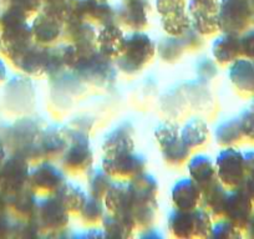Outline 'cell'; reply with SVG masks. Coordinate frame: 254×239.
Returning a JSON list of instances; mask_svg holds the SVG:
<instances>
[{
	"mask_svg": "<svg viewBox=\"0 0 254 239\" xmlns=\"http://www.w3.org/2000/svg\"><path fill=\"white\" fill-rule=\"evenodd\" d=\"M156 53V43L147 34L131 31L126 35L121 55L115 60L116 67L124 74H137L152 61Z\"/></svg>",
	"mask_w": 254,
	"mask_h": 239,
	"instance_id": "cell-1",
	"label": "cell"
},
{
	"mask_svg": "<svg viewBox=\"0 0 254 239\" xmlns=\"http://www.w3.org/2000/svg\"><path fill=\"white\" fill-rule=\"evenodd\" d=\"M218 23L222 33L242 35L253 28L254 8L251 0H221Z\"/></svg>",
	"mask_w": 254,
	"mask_h": 239,
	"instance_id": "cell-2",
	"label": "cell"
},
{
	"mask_svg": "<svg viewBox=\"0 0 254 239\" xmlns=\"http://www.w3.org/2000/svg\"><path fill=\"white\" fill-rule=\"evenodd\" d=\"M33 223L38 229V233L48 236H60L61 232L69 227L70 214L61 207L54 196H46L38 199Z\"/></svg>",
	"mask_w": 254,
	"mask_h": 239,
	"instance_id": "cell-3",
	"label": "cell"
},
{
	"mask_svg": "<svg viewBox=\"0 0 254 239\" xmlns=\"http://www.w3.org/2000/svg\"><path fill=\"white\" fill-rule=\"evenodd\" d=\"M60 163L64 172L71 176L84 175L91 170L94 152L86 133L70 130L69 145L60 158Z\"/></svg>",
	"mask_w": 254,
	"mask_h": 239,
	"instance_id": "cell-4",
	"label": "cell"
},
{
	"mask_svg": "<svg viewBox=\"0 0 254 239\" xmlns=\"http://www.w3.org/2000/svg\"><path fill=\"white\" fill-rule=\"evenodd\" d=\"M214 163L219 183L228 191L238 189L246 177L243 151L237 147L222 148L217 155Z\"/></svg>",
	"mask_w": 254,
	"mask_h": 239,
	"instance_id": "cell-5",
	"label": "cell"
},
{
	"mask_svg": "<svg viewBox=\"0 0 254 239\" xmlns=\"http://www.w3.org/2000/svg\"><path fill=\"white\" fill-rule=\"evenodd\" d=\"M101 168L114 181H131L146 172L147 160L135 151L115 156H104Z\"/></svg>",
	"mask_w": 254,
	"mask_h": 239,
	"instance_id": "cell-6",
	"label": "cell"
},
{
	"mask_svg": "<svg viewBox=\"0 0 254 239\" xmlns=\"http://www.w3.org/2000/svg\"><path fill=\"white\" fill-rule=\"evenodd\" d=\"M66 173L50 162H39L30 170L28 188L36 196H54L66 182Z\"/></svg>",
	"mask_w": 254,
	"mask_h": 239,
	"instance_id": "cell-7",
	"label": "cell"
},
{
	"mask_svg": "<svg viewBox=\"0 0 254 239\" xmlns=\"http://www.w3.org/2000/svg\"><path fill=\"white\" fill-rule=\"evenodd\" d=\"M29 175L30 166L25 157L18 153L9 156L0 168V191L8 196L28 188Z\"/></svg>",
	"mask_w": 254,
	"mask_h": 239,
	"instance_id": "cell-8",
	"label": "cell"
},
{
	"mask_svg": "<svg viewBox=\"0 0 254 239\" xmlns=\"http://www.w3.org/2000/svg\"><path fill=\"white\" fill-rule=\"evenodd\" d=\"M218 10V0H190L187 11L190 16L192 28L203 38L216 35L221 31Z\"/></svg>",
	"mask_w": 254,
	"mask_h": 239,
	"instance_id": "cell-9",
	"label": "cell"
},
{
	"mask_svg": "<svg viewBox=\"0 0 254 239\" xmlns=\"http://www.w3.org/2000/svg\"><path fill=\"white\" fill-rule=\"evenodd\" d=\"M112 59L102 55L96 51L92 55L82 58L75 71L81 79L99 86H105L114 81L115 67L112 65Z\"/></svg>",
	"mask_w": 254,
	"mask_h": 239,
	"instance_id": "cell-10",
	"label": "cell"
},
{
	"mask_svg": "<svg viewBox=\"0 0 254 239\" xmlns=\"http://www.w3.org/2000/svg\"><path fill=\"white\" fill-rule=\"evenodd\" d=\"M254 214V203L241 189H232L227 194L223 218L246 232L247 226Z\"/></svg>",
	"mask_w": 254,
	"mask_h": 239,
	"instance_id": "cell-11",
	"label": "cell"
},
{
	"mask_svg": "<svg viewBox=\"0 0 254 239\" xmlns=\"http://www.w3.org/2000/svg\"><path fill=\"white\" fill-rule=\"evenodd\" d=\"M34 43L40 46H53L64 38L65 23L58 16L41 11L31 24Z\"/></svg>",
	"mask_w": 254,
	"mask_h": 239,
	"instance_id": "cell-12",
	"label": "cell"
},
{
	"mask_svg": "<svg viewBox=\"0 0 254 239\" xmlns=\"http://www.w3.org/2000/svg\"><path fill=\"white\" fill-rule=\"evenodd\" d=\"M146 0H122L116 13V24L130 31H143L148 25Z\"/></svg>",
	"mask_w": 254,
	"mask_h": 239,
	"instance_id": "cell-13",
	"label": "cell"
},
{
	"mask_svg": "<svg viewBox=\"0 0 254 239\" xmlns=\"http://www.w3.org/2000/svg\"><path fill=\"white\" fill-rule=\"evenodd\" d=\"M128 182H130L131 188H132L133 201H135L132 212L147 208L157 209L158 182L152 175L143 172L142 175L137 176Z\"/></svg>",
	"mask_w": 254,
	"mask_h": 239,
	"instance_id": "cell-14",
	"label": "cell"
},
{
	"mask_svg": "<svg viewBox=\"0 0 254 239\" xmlns=\"http://www.w3.org/2000/svg\"><path fill=\"white\" fill-rule=\"evenodd\" d=\"M107 213L130 216L133 209V192L128 181H114L104 197Z\"/></svg>",
	"mask_w": 254,
	"mask_h": 239,
	"instance_id": "cell-15",
	"label": "cell"
},
{
	"mask_svg": "<svg viewBox=\"0 0 254 239\" xmlns=\"http://www.w3.org/2000/svg\"><path fill=\"white\" fill-rule=\"evenodd\" d=\"M171 199L177 211L193 212L201 206L202 189L190 178H182L173 184Z\"/></svg>",
	"mask_w": 254,
	"mask_h": 239,
	"instance_id": "cell-16",
	"label": "cell"
},
{
	"mask_svg": "<svg viewBox=\"0 0 254 239\" xmlns=\"http://www.w3.org/2000/svg\"><path fill=\"white\" fill-rule=\"evenodd\" d=\"M135 151V131L130 123H122L110 131L102 142L104 156H115Z\"/></svg>",
	"mask_w": 254,
	"mask_h": 239,
	"instance_id": "cell-17",
	"label": "cell"
},
{
	"mask_svg": "<svg viewBox=\"0 0 254 239\" xmlns=\"http://www.w3.org/2000/svg\"><path fill=\"white\" fill-rule=\"evenodd\" d=\"M187 170L190 179L202 191L219 182L218 177H217L216 163L207 155L199 153V155L190 157L187 162Z\"/></svg>",
	"mask_w": 254,
	"mask_h": 239,
	"instance_id": "cell-18",
	"label": "cell"
},
{
	"mask_svg": "<svg viewBox=\"0 0 254 239\" xmlns=\"http://www.w3.org/2000/svg\"><path fill=\"white\" fill-rule=\"evenodd\" d=\"M125 40L126 35L121 26L116 23L106 24L97 31V51L109 59L116 60L124 50Z\"/></svg>",
	"mask_w": 254,
	"mask_h": 239,
	"instance_id": "cell-19",
	"label": "cell"
},
{
	"mask_svg": "<svg viewBox=\"0 0 254 239\" xmlns=\"http://www.w3.org/2000/svg\"><path fill=\"white\" fill-rule=\"evenodd\" d=\"M212 56L219 66H229L242 58L241 35L223 33L212 44Z\"/></svg>",
	"mask_w": 254,
	"mask_h": 239,
	"instance_id": "cell-20",
	"label": "cell"
},
{
	"mask_svg": "<svg viewBox=\"0 0 254 239\" xmlns=\"http://www.w3.org/2000/svg\"><path fill=\"white\" fill-rule=\"evenodd\" d=\"M228 77L234 89L242 95H254V60L239 58L229 65Z\"/></svg>",
	"mask_w": 254,
	"mask_h": 239,
	"instance_id": "cell-21",
	"label": "cell"
},
{
	"mask_svg": "<svg viewBox=\"0 0 254 239\" xmlns=\"http://www.w3.org/2000/svg\"><path fill=\"white\" fill-rule=\"evenodd\" d=\"M36 202H38L36 194L29 188L16 192V193L8 194L6 197L8 213H10L19 222L31 221L34 212H35Z\"/></svg>",
	"mask_w": 254,
	"mask_h": 239,
	"instance_id": "cell-22",
	"label": "cell"
},
{
	"mask_svg": "<svg viewBox=\"0 0 254 239\" xmlns=\"http://www.w3.org/2000/svg\"><path fill=\"white\" fill-rule=\"evenodd\" d=\"M80 13L86 23H97L102 26L116 23V13L107 0H80Z\"/></svg>",
	"mask_w": 254,
	"mask_h": 239,
	"instance_id": "cell-23",
	"label": "cell"
},
{
	"mask_svg": "<svg viewBox=\"0 0 254 239\" xmlns=\"http://www.w3.org/2000/svg\"><path fill=\"white\" fill-rule=\"evenodd\" d=\"M87 196L85 189H82L81 187L77 186V184L71 183V182H65L60 188L58 189L54 197L56 198V201L61 204L65 211L69 214H74L77 216L80 213V211L84 207L85 202H86Z\"/></svg>",
	"mask_w": 254,
	"mask_h": 239,
	"instance_id": "cell-24",
	"label": "cell"
},
{
	"mask_svg": "<svg viewBox=\"0 0 254 239\" xmlns=\"http://www.w3.org/2000/svg\"><path fill=\"white\" fill-rule=\"evenodd\" d=\"M181 140L192 152L203 148L209 141V130L207 123L201 119H192L180 131Z\"/></svg>",
	"mask_w": 254,
	"mask_h": 239,
	"instance_id": "cell-25",
	"label": "cell"
},
{
	"mask_svg": "<svg viewBox=\"0 0 254 239\" xmlns=\"http://www.w3.org/2000/svg\"><path fill=\"white\" fill-rule=\"evenodd\" d=\"M101 226L105 236L114 238H131L137 231L133 219L126 214L106 213Z\"/></svg>",
	"mask_w": 254,
	"mask_h": 239,
	"instance_id": "cell-26",
	"label": "cell"
},
{
	"mask_svg": "<svg viewBox=\"0 0 254 239\" xmlns=\"http://www.w3.org/2000/svg\"><path fill=\"white\" fill-rule=\"evenodd\" d=\"M227 194H228V189L224 188L219 182H217L202 191V201L199 207L208 212L216 221L223 218Z\"/></svg>",
	"mask_w": 254,
	"mask_h": 239,
	"instance_id": "cell-27",
	"label": "cell"
},
{
	"mask_svg": "<svg viewBox=\"0 0 254 239\" xmlns=\"http://www.w3.org/2000/svg\"><path fill=\"white\" fill-rule=\"evenodd\" d=\"M167 229L171 237L178 239L194 238L193 212H183L173 209L167 218Z\"/></svg>",
	"mask_w": 254,
	"mask_h": 239,
	"instance_id": "cell-28",
	"label": "cell"
},
{
	"mask_svg": "<svg viewBox=\"0 0 254 239\" xmlns=\"http://www.w3.org/2000/svg\"><path fill=\"white\" fill-rule=\"evenodd\" d=\"M162 158L166 165L171 167H181L187 165L190 158V151L181 140V135L160 145Z\"/></svg>",
	"mask_w": 254,
	"mask_h": 239,
	"instance_id": "cell-29",
	"label": "cell"
},
{
	"mask_svg": "<svg viewBox=\"0 0 254 239\" xmlns=\"http://www.w3.org/2000/svg\"><path fill=\"white\" fill-rule=\"evenodd\" d=\"M214 140L222 148L237 147L244 138L239 127L238 119H229L219 123L214 130Z\"/></svg>",
	"mask_w": 254,
	"mask_h": 239,
	"instance_id": "cell-30",
	"label": "cell"
},
{
	"mask_svg": "<svg viewBox=\"0 0 254 239\" xmlns=\"http://www.w3.org/2000/svg\"><path fill=\"white\" fill-rule=\"evenodd\" d=\"M106 213L107 211L105 208L104 201L89 194L84 207H82V209L77 216H79L82 224L90 227V228H95V227L102 223V219H104Z\"/></svg>",
	"mask_w": 254,
	"mask_h": 239,
	"instance_id": "cell-31",
	"label": "cell"
},
{
	"mask_svg": "<svg viewBox=\"0 0 254 239\" xmlns=\"http://www.w3.org/2000/svg\"><path fill=\"white\" fill-rule=\"evenodd\" d=\"M87 175V194L92 197H96L99 199H104L107 191L111 187L112 179L101 167L91 168Z\"/></svg>",
	"mask_w": 254,
	"mask_h": 239,
	"instance_id": "cell-32",
	"label": "cell"
},
{
	"mask_svg": "<svg viewBox=\"0 0 254 239\" xmlns=\"http://www.w3.org/2000/svg\"><path fill=\"white\" fill-rule=\"evenodd\" d=\"M156 50H157L156 54L162 61L172 64V62L178 61L182 58L185 48H183L180 38L168 36V38L162 39L160 43L156 44Z\"/></svg>",
	"mask_w": 254,
	"mask_h": 239,
	"instance_id": "cell-33",
	"label": "cell"
},
{
	"mask_svg": "<svg viewBox=\"0 0 254 239\" xmlns=\"http://www.w3.org/2000/svg\"><path fill=\"white\" fill-rule=\"evenodd\" d=\"M161 24H162V29L165 30V33L168 36H173V38L182 36L192 26L188 11L180 14V15L171 16V18L161 19Z\"/></svg>",
	"mask_w": 254,
	"mask_h": 239,
	"instance_id": "cell-34",
	"label": "cell"
},
{
	"mask_svg": "<svg viewBox=\"0 0 254 239\" xmlns=\"http://www.w3.org/2000/svg\"><path fill=\"white\" fill-rule=\"evenodd\" d=\"M194 216V238H208L213 229V217L198 207L193 211Z\"/></svg>",
	"mask_w": 254,
	"mask_h": 239,
	"instance_id": "cell-35",
	"label": "cell"
},
{
	"mask_svg": "<svg viewBox=\"0 0 254 239\" xmlns=\"http://www.w3.org/2000/svg\"><path fill=\"white\" fill-rule=\"evenodd\" d=\"M246 236V232L242 231L237 226H234L232 222L227 219L221 218L217 219L213 223V229H212L211 237L212 238H224V239H236L243 238Z\"/></svg>",
	"mask_w": 254,
	"mask_h": 239,
	"instance_id": "cell-36",
	"label": "cell"
},
{
	"mask_svg": "<svg viewBox=\"0 0 254 239\" xmlns=\"http://www.w3.org/2000/svg\"><path fill=\"white\" fill-rule=\"evenodd\" d=\"M156 8L160 13L161 19L171 18L187 11V0H157Z\"/></svg>",
	"mask_w": 254,
	"mask_h": 239,
	"instance_id": "cell-37",
	"label": "cell"
},
{
	"mask_svg": "<svg viewBox=\"0 0 254 239\" xmlns=\"http://www.w3.org/2000/svg\"><path fill=\"white\" fill-rule=\"evenodd\" d=\"M244 141L254 143V109H246L237 117Z\"/></svg>",
	"mask_w": 254,
	"mask_h": 239,
	"instance_id": "cell-38",
	"label": "cell"
},
{
	"mask_svg": "<svg viewBox=\"0 0 254 239\" xmlns=\"http://www.w3.org/2000/svg\"><path fill=\"white\" fill-rule=\"evenodd\" d=\"M43 0H9L8 8L18 11L26 19L40 9Z\"/></svg>",
	"mask_w": 254,
	"mask_h": 239,
	"instance_id": "cell-39",
	"label": "cell"
},
{
	"mask_svg": "<svg viewBox=\"0 0 254 239\" xmlns=\"http://www.w3.org/2000/svg\"><path fill=\"white\" fill-rule=\"evenodd\" d=\"M180 40L182 43L185 50L188 51H198L204 45V38L202 35H199L192 26L182 36H180Z\"/></svg>",
	"mask_w": 254,
	"mask_h": 239,
	"instance_id": "cell-40",
	"label": "cell"
},
{
	"mask_svg": "<svg viewBox=\"0 0 254 239\" xmlns=\"http://www.w3.org/2000/svg\"><path fill=\"white\" fill-rule=\"evenodd\" d=\"M177 136H180V128L172 122L160 123L155 130V138L158 146L166 141L177 137Z\"/></svg>",
	"mask_w": 254,
	"mask_h": 239,
	"instance_id": "cell-41",
	"label": "cell"
},
{
	"mask_svg": "<svg viewBox=\"0 0 254 239\" xmlns=\"http://www.w3.org/2000/svg\"><path fill=\"white\" fill-rule=\"evenodd\" d=\"M242 58L254 60V28H251L241 35Z\"/></svg>",
	"mask_w": 254,
	"mask_h": 239,
	"instance_id": "cell-42",
	"label": "cell"
},
{
	"mask_svg": "<svg viewBox=\"0 0 254 239\" xmlns=\"http://www.w3.org/2000/svg\"><path fill=\"white\" fill-rule=\"evenodd\" d=\"M198 75L203 79H212L217 75V62L209 61L208 59H203V61L198 64Z\"/></svg>",
	"mask_w": 254,
	"mask_h": 239,
	"instance_id": "cell-43",
	"label": "cell"
},
{
	"mask_svg": "<svg viewBox=\"0 0 254 239\" xmlns=\"http://www.w3.org/2000/svg\"><path fill=\"white\" fill-rule=\"evenodd\" d=\"M238 189L244 192L254 203V172L246 173V177H244L243 182H242L241 187Z\"/></svg>",
	"mask_w": 254,
	"mask_h": 239,
	"instance_id": "cell-44",
	"label": "cell"
},
{
	"mask_svg": "<svg viewBox=\"0 0 254 239\" xmlns=\"http://www.w3.org/2000/svg\"><path fill=\"white\" fill-rule=\"evenodd\" d=\"M8 77V66H6L5 59L0 56V84H3Z\"/></svg>",
	"mask_w": 254,
	"mask_h": 239,
	"instance_id": "cell-45",
	"label": "cell"
},
{
	"mask_svg": "<svg viewBox=\"0 0 254 239\" xmlns=\"http://www.w3.org/2000/svg\"><path fill=\"white\" fill-rule=\"evenodd\" d=\"M6 148H5V145H4L3 140H0V168H1V166L4 165V162H5L6 160Z\"/></svg>",
	"mask_w": 254,
	"mask_h": 239,
	"instance_id": "cell-46",
	"label": "cell"
},
{
	"mask_svg": "<svg viewBox=\"0 0 254 239\" xmlns=\"http://www.w3.org/2000/svg\"><path fill=\"white\" fill-rule=\"evenodd\" d=\"M246 236H248V237H254V214H253V217H252L251 221H249L248 226H247Z\"/></svg>",
	"mask_w": 254,
	"mask_h": 239,
	"instance_id": "cell-47",
	"label": "cell"
},
{
	"mask_svg": "<svg viewBox=\"0 0 254 239\" xmlns=\"http://www.w3.org/2000/svg\"><path fill=\"white\" fill-rule=\"evenodd\" d=\"M252 107L254 109V95H253V102H252Z\"/></svg>",
	"mask_w": 254,
	"mask_h": 239,
	"instance_id": "cell-48",
	"label": "cell"
},
{
	"mask_svg": "<svg viewBox=\"0 0 254 239\" xmlns=\"http://www.w3.org/2000/svg\"><path fill=\"white\" fill-rule=\"evenodd\" d=\"M252 1V5H253V8H254V0H251Z\"/></svg>",
	"mask_w": 254,
	"mask_h": 239,
	"instance_id": "cell-49",
	"label": "cell"
}]
</instances>
